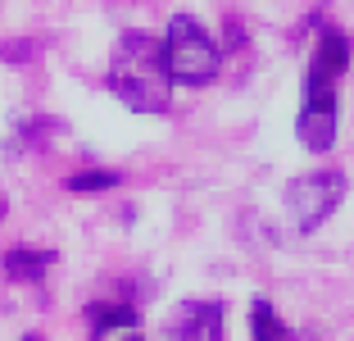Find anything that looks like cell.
<instances>
[{
    "label": "cell",
    "instance_id": "1",
    "mask_svg": "<svg viewBox=\"0 0 354 341\" xmlns=\"http://www.w3.org/2000/svg\"><path fill=\"white\" fill-rule=\"evenodd\" d=\"M109 91L136 114H164L173 96L164 42L150 32H123L109 60Z\"/></svg>",
    "mask_w": 354,
    "mask_h": 341
},
{
    "label": "cell",
    "instance_id": "2",
    "mask_svg": "<svg viewBox=\"0 0 354 341\" xmlns=\"http://www.w3.org/2000/svg\"><path fill=\"white\" fill-rule=\"evenodd\" d=\"M164 60H168V78H173V82L205 87V82L218 78L223 51H218V42L191 19V14H173L168 37H164Z\"/></svg>",
    "mask_w": 354,
    "mask_h": 341
},
{
    "label": "cell",
    "instance_id": "3",
    "mask_svg": "<svg viewBox=\"0 0 354 341\" xmlns=\"http://www.w3.org/2000/svg\"><path fill=\"white\" fill-rule=\"evenodd\" d=\"M345 200V177L336 168H323V173H304L286 186V205L295 214V227L300 232H313L323 227L327 218L336 214V205Z\"/></svg>",
    "mask_w": 354,
    "mask_h": 341
},
{
    "label": "cell",
    "instance_id": "4",
    "mask_svg": "<svg viewBox=\"0 0 354 341\" xmlns=\"http://www.w3.org/2000/svg\"><path fill=\"white\" fill-rule=\"evenodd\" d=\"M295 132H300L304 150H332L336 141V82L332 78H318L309 73L304 78V110L295 119Z\"/></svg>",
    "mask_w": 354,
    "mask_h": 341
},
{
    "label": "cell",
    "instance_id": "5",
    "mask_svg": "<svg viewBox=\"0 0 354 341\" xmlns=\"http://www.w3.org/2000/svg\"><path fill=\"white\" fill-rule=\"evenodd\" d=\"M223 314L218 300H182L173 314H168V337L173 341H223Z\"/></svg>",
    "mask_w": 354,
    "mask_h": 341
},
{
    "label": "cell",
    "instance_id": "6",
    "mask_svg": "<svg viewBox=\"0 0 354 341\" xmlns=\"http://www.w3.org/2000/svg\"><path fill=\"white\" fill-rule=\"evenodd\" d=\"M345 69H350V37H345V32H336V28H327L323 37H318V51H313L309 73L341 82V73H345Z\"/></svg>",
    "mask_w": 354,
    "mask_h": 341
},
{
    "label": "cell",
    "instance_id": "7",
    "mask_svg": "<svg viewBox=\"0 0 354 341\" xmlns=\"http://www.w3.org/2000/svg\"><path fill=\"white\" fill-rule=\"evenodd\" d=\"M86 328H91V337L136 328V310L132 305H118V300H95V305H86Z\"/></svg>",
    "mask_w": 354,
    "mask_h": 341
},
{
    "label": "cell",
    "instance_id": "8",
    "mask_svg": "<svg viewBox=\"0 0 354 341\" xmlns=\"http://www.w3.org/2000/svg\"><path fill=\"white\" fill-rule=\"evenodd\" d=\"M55 264V250H10L5 255V273L14 282H41Z\"/></svg>",
    "mask_w": 354,
    "mask_h": 341
},
{
    "label": "cell",
    "instance_id": "9",
    "mask_svg": "<svg viewBox=\"0 0 354 341\" xmlns=\"http://www.w3.org/2000/svg\"><path fill=\"white\" fill-rule=\"evenodd\" d=\"M250 337L254 341H295V332L277 319V310H272L268 300H254L250 305Z\"/></svg>",
    "mask_w": 354,
    "mask_h": 341
},
{
    "label": "cell",
    "instance_id": "10",
    "mask_svg": "<svg viewBox=\"0 0 354 341\" xmlns=\"http://www.w3.org/2000/svg\"><path fill=\"white\" fill-rule=\"evenodd\" d=\"M109 186H118V173H109V168H86V173H73L68 177V191H109Z\"/></svg>",
    "mask_w": 354,
    "mask_h": 341
},
{
    "label": "cell",
    "instance_id": "11",
    "mask_svg": "<svg viewBox=\"0 0 354 341\" xmlns=\"http://www.w3.org/2000/svg\"><path fill=\"white\" fill-rule=\"evenodd\" d=\"M0 218H5V200H0Z\"/></svg>",
    "mask_w": 354,
    "mask_h": 341
},
{
    "label": "cell",
    "instance_id": "12",
    "mask_svg": "<svg viewBox=\"0 0 354 341\" xmlns=\"http://www.w3.org/2000/svg\"><path fill=\"white\" fill-rule=\"evenodd\" d=\"M23 341H37V337H23Z\"/></svg>",
    "mask_w": 354,
    "mask_h": 341
},
{
    "label": "cell",
    "instance_id": "13",
    "mask_svg": "<svg viewBox=\"0 0 354 341\" xmlns=\"http://www.w3.org/2000/svg\"><path fill=\"white\" fill-rule=\"evenodd\" d=\"M127 341H141V337H127Z\"/></svg>",
    "mask_w": 354,
    "mask_h": 341
}]
</instances>
